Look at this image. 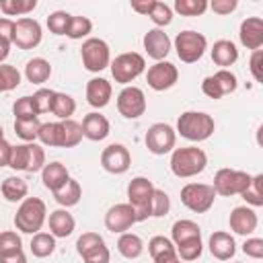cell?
<instances>
[{"label": "cell", "instance_id": "53", "mask_svg": "<svg viewBox=\"0 0 263 263\" xmlns=\"http://www.w3.org/2000/svg\"><path fill=\"white\" fill-rule=\"evenodd\" d=\"M236 6H238L236 0H214V2H208V8H212L216 14H222V16L234 12Z\"/></svg>", "mask_w": 263, "mask_h": 263}, {"label": "cell", "instance_id": "38", "mask_svg": "<svg viewBox=\"0 0 263 263\" xmlns=\"http://www.w3.org/2000/svg\"><path fill=\"white\" fill-rule=\"evenodd\" d=\"M39 127H41V121L37 117L35 119H14V134L25 142H35Z\"/></svg>", "mask_w": 263, "mask_h": 263}, {"label": "cell", "instance_id": "33", "mask_svg": "<svg viewBox=\"0 0 263 263\" xmlns=\"http://www.w3.org/2000/svg\"><path fill=\"white\" fill-rule=\"evenodd\" d=\"M62 125V146L60 148H74L82 142V125L74 119H64L60 121Z\"/></svg>", "mask_w": 263, "mask_h": 263}, {"label": "cell", "instance_id": "9", "mask_svg": "<svg viewBox=\"0 0 263 263\" xmlns=\"http://www.w3.org/2000/svg\"><path fill=\"white\" fill-rule=\"evenodd\" d=\"M216 199V191L208 183H187L181 189V203L195 212V214H205Z\"/></svg>", "mask_w": 263, "mask_h": 263}, {"label": "cell", "instance_id": "57", "mask_svg": "<svg viewBox=\"0 0 263 263\" xmlns=\"http://www.w3.org/2000/svg\"><path fill=\"white\" fill-rule=\"evenodd\" d=\"M10 152H12V146H10L6 140H0V168H2V166H8V162H10Z\"/></svg>", "mask_w": 263, "mask_h": 263}, {"label": "cell", "instance_id": "12", "mask_svg": "<svg viewBox=\"0 0 263 263\" xmlns=\"http://www.w3.org/2000/svg\"><path fill=\"white\" fill-rule=\"evenodd\" d=\"M41 25L31 18V16H23L18 21H14V33H12V45H16L18 49H35L41 43Z\"/></svg>", "mask_w": 263, "mask_h": 263}, {"label": "cell", "instance_id": "27", "mask_svg": "<svg viewBox=\"0 0 263 263\" xmlns=\"http://www.w3.org/2000/svg\"><path fill=\"white\" fill-rule=\"evenodd\" d=\"M0 191H2V195H4L6 201L16 203V201H23V199L27 197V193H29V185H27L25 179L12 175V177H6V179L2 181Z\"/></svg>", "mask_w": 263, "mask_h": 263}, {"label": "cell", "instance_id": "17", "mask_svg": "<svg viewBox=\"0 0 263 263\" xmlns=\"http://www.w3.org/2000/svg\"><path fill=\"white\" fill-rule=\"evenodd\" d=\"M228 224H230V230L234 234H240V236H249L257 230V224H259V218L255 214L253 208H247V205H238L230 212V218H228Z\"/></svg>", "mask_w": 263, "mask_h": 263}, {"label": "cell", "instance_id": "32", "mask_svg": "<svg viewBox=\"0 0 263 263\" xmlns=\"http://www.w3.org/2000/svg\"><path fill=\"white\" fill-rule=\"evenodd\" d=\"M74 111H76V101L68 92H55L53 103H51V113L60 121H64V119H72Z\"/></svg>", "mask_w": 263, "mask_h": 263}, {"label": "cell", "instance_id": "28", "mask_svg": "<svg viewBox=\"0 0 263 263\" xmlns=\"http://www.w3.org/2000/svg\"><path fill=\"white\" fill-rule=\"evenodd\" d=\"M80 197H82V187H80V183L76 181V179H68L58 191H53V199L62 205V208H72V205H76L78 201H80Z\"/></svg>", "mask_w": 263, "mask_h": 263}, {"label": "cell", "instance_id": "13", "mask_svg": "<svg viewBox=\"0 0 263 263\" xmlns=\"http://www.w3.org/2000/svg\"><path fill=\"white\" fill-rule=\"evenodd\" d=\"M117 111L125 119H138L146 113V95L138 86H123L117 95Z\"/></svg>", "mask_w": 263, "mask_h": 263}, {"label": "cell", "instance_id": "48", "mask_svg": "<svg viewBox=\"0 0 263 263\" xmlns=\"http://www.w3.org/2000/svg\"><path fill=\"white\" fill-rule=\"evenodd\" d=\"M212 76L216 78V82H218L222 95H230V92H234L236 86H238V80H236V76H234L230 70H218V72L212 74Z\"/></svg>", "mask_w": 263, "mask_h": 263}, {"label": "cell", "instance_id": "24", "mask_svg": "<svg viewBox=\"0 0 263 263\" xmlns=\"http://www.w3.org/2000/svg\"><path fill=\"white\" fill-rule=\"evenodd\" d=\"M148 253L154 263H175L179 259L173 240L166 236H152L148 240Z\"/></svg>", "mask_w": 263, "mask_h": 263}, {"label": "cell", "instance_id": "2", "mask_svg": "<svg viewBox=\"0 0 263 263\" xmlns=\"http://www.w3.org/2000/svg\"><path fill=\"white\" fill-rule=\"evenodd\" d=\"M214 117L203 111H185L177 119V132L189 142H203L214 134Z\"/></svg>", "mask_w": 263, "mask_h": 263}, {"label": "cell", "instance_id": "43", "mask_svg": "<svg viewBox=\"0 0 263 263\" xmlns=\"http://www.w3.org/2000/svg\"><path fill=\"white\" fill-rule=\"evenodd\" d=\"M168 210H171V197L162 189L154 187L152 203H150V218H162L168 214Z\"/></svg>", "mask_w": 263, "mask_h": 263}, {"label": "cell", "instance_id": "29", "mask_svg": "<svg viewBox=\"0 0 263 263\" xmlns=\"http://www.w3.org/2000/svg\"><path fill=\"white\" fill-rule=\"evenodd\" d=\"M117 251L125 259H138L144 253V240L134 232H123L117 238Z\"/></svg>", "mask_w": 263, "mask_h": 263}, {"label": "cell", "instance_id": "16", "mask_svg": "<svg viewBox=\"0 0 263 263\" xmlns=\"http://www.w3.org/2000/svg\"><path fill=\"white\" fill-rule=\"evenodd\" d=\"M136 224V214H134V208L129 203H115L107 210L105 214V226L107 230H111L113 234H123L127 232L132 226Z\"/></svg>", "mask_w": 263, "mask_h": 263}, {"label": "cell", "instance_id": "22", "mask_svg": "<svg viewBox=\"0 0 263 263\" xmlns=\"http://www.w3.org/2000/svg\"><path fill=\"white\" fill-rule=\"evenodd\" d=\"M80 125H82V136L88 138L90 142H101V140H105V138L109 136V129H111L109 119H107L105 115H101L99 111H92V113L84 115V119H82Z\"/></svg>", "mask_w": 263, "mask_h": 263}, {"label": "cell", "instance_id": "1", "mask_svg": "<svg viewBox=\"0 0 263 263\" xmlns=\"http://www.w3.org/2000/svg\"><path fill=\"white\" fill-rule=\"evenodd\" d=\"M208 164V156L201 148L197 146H185V148H175L171 156V171L179 179H189L199 173H203Z\"/></svg>", "mask_w": 263, "mask_h": 263}, {"label": "cell", "instance_id": "42", "mask_svg": "<svg viewBox=\"0 0 263 263\" xmlns=\"http://www.w3.org/2000/svg\"><path fill=\"white\" fill-rule=\"evenodd\" d=\"M21 84V72L10 64H0V92H8Z\"/></svg>", "mask_w": 263, "mask_h": 263}, {"label": "cell", "instance_id": "11", "mask_svg": "<svg viewBox=\"0 0 263 263\" xmlns=\"http://www.w3.org/2000/svg\"><path fill=\"white\" fill-rule=\"evenodd\" d=\"M146 148L148 152L156 154V156H162L166 152H171L175 148V142H177V132L168 125V123H152L146 132Z\"/></svg>", "mask_w": 263, "mask_h": 263}, {"label": "cell", "instance_id": "49", "mask_svg": "<svg viewBox=\"0 0 263 263\" xmlns=\"http://www.w3.org/2000/svg\"><path fill=\"white\" fill-rule=\"evenodd\" d=\"M53 97H55V90L51 88H39L35 95H33V103L37 107V113H47L51 111V103H53Z\"/></svg>", "mask_w": 263, "mask_h": 263}, {"label": "cell", "instance_id": "21", "mask_svg": "<svg viewBox=\"0 0 263 263\" xmlns=\"http://www.w3.org/2000/svg\"><path fill=\"white\" fill-rule=\"evenodd\" d=\"M208 249H210L212 257H216L218 261H230L236 253V242L230 232L216 230V232H212V236L208 240Z\"/></svg>", "mask_w": 263, "mask_h": 263}, {"label": "cell", "instance_id": "51", "mask_svg": "<svg viewBox=\"0 0 263 263\" xmlns=\"http://www.w3.org/2000/svg\"><path fill=\"white\" fill-rule=\"evenodd\" d=\"M80 257H82L84 263H109L111 261V253H109V249H107L105 242L99 245V247H95V249H90V251H86Z\"/></svg>", "mask_w": 263, "mask_h": 263}, {"label": "cell", "instance_id": "26", "mask_svg": "<svg viewBox=\"0 0 263 263\" xmlns=\"http://www.w3.org/2000/svg\"><path fill=\"white\" fill-rule=\"evenodd\" d=\"M68 179H70L68 168H66L62 162H58V160H53V162H49V164H45V166L41 168V181H43V187L49 189L51 193L58 191Z\"/></svg>", "mask_w": 263, "mask_h": 263}, {"label": "cell", "instance_id": "44", "mask_svg": "<svg viewBox=\"0 0 263 263\" xmlns=\"http://www.w3.org/2000/svg\"><path fill=\"white\" fill-rule=\"evenodd\" d=\"M70 18H72V14H68L66 10H55L47 16V29L53 35H66L68 27H70Z\"/></svg>", "mask_w": 263, "mask_h": 263}, {"label": "cell", "instance_id": "63", "mask_svg": "<svg viewBox=\"0 0 263 263\" xmlns=\"http://www.w3.org/2000/svg\"><path fill=\"white\" fill-rule=\"evenodd\" d=\"M236 263H240V261H236Z\"/></svg>", "mask_w": 263, "mask_h": 263}, {"label": "cell", "instance_id": "36", "mask_svg": "<svg viewBox=\"0 0 263 263\" xmlns=\"http://www.w3.org/2000/svg\"><path fill=\"white\" fill-rule=\"evenodd\" d=\"M37 8V0H0V10L6 16H25Z\"/></svg>", "mask_w": 263, "mask_h": 263}, {"label": "cell", "instance_id": "15", "mask_svg": "<svg viewBox=\"0 0 263 263\" xmlns=\"http://www.w3.org/2000/svg\"><path fill=\"white\" fill-rule=\"evenodd\" d=\"M101 166L111 175H123L132 166V154L123 144H109L101 152Z\"/></svg>", "mask_w": 263, "mask_h": 263}, {"label": "cell", "instance_id": "46", "mask_svg": "<svg viewBox=\"0 0 263 263\" xmlns=\"http://www.w3.org/2000/svg\"><path fill=\"white\" fill-rule=\"evenodd\" d=\"M12 113H14V119H35L39 113H37V107L33 103V97H21L14 101L12 105Z\"/></svg>", "mask_w": 263, "mask_h": 263}, {"label": "cell", "instance_id": "8", "mask_svg": "<svg viewBox=\"0 0 263 263\" xmlns=\"http://www.w3.org/2000/svg\"><path fill=\"white\" fill-rule=\"evenodd\" d=\"M109 66H111V74H113L115 82L129 84L132 80H136L144 72L146 60L138 51H125V53H119Z\"/></svg>", "mask_w": 263, "mask_h": 263}, {"label": "cell", "instance_id": "54", "mask_svg": "<svg viewBox=\"0 0 263 263\" xmlns=\"http://www.w3.org/2000/svg\"><path fill=\"white\" fill-rule=\"evenodd\" d=\"M201 92H203L205 97H210V99H222V97H224L214 76H205V78L201 80Z\"/></svg>", "mask_w": 263, "mask_h": 263}, {"label": "cell", "instance_id": "59", "mask_svg": "<svg viewBox=\"0 0 263 263\" xmlns=\"http://www.w3.org/2000/svg\"><path fill=\"white\" fill-rule=\"evenodd\" d=\"M152 2H154V0L132 2V10H136V12H140V14H146V16H148V12H150V8H152Z\"/></svg>", "mask_w": 263, "mask_h": 263}, {"label": "cell", "instance_id": "31", "mask_svg": "<svg viewBox=\"0 0 263 263\" xmlns=\"http://www.w3.org/2000/svg\"><path fill=\"white\" fill-rule=\"evenodd\" d=\"M171 236H173V245H181L185 240L191 238H201V228L193 222V220H177L171 228Z\"/></svg>", "mask_w": 263, "mask_h": 263}, {"label": "cell", "instance_id": "14", "mask_svg": "<svg viewBox=\"0 0 263 263\" xmlns=\"http://www.w3.org/2000/svg\"><path fill=\"white\" fill-rule=\"evenodd\" d=\"M179 80V70L175 64L162 60V62H156L154 66L148 68L146 72V82L152 90H168L171 86H175Z\"/></svg>", "mask_w": 263, "mask_h": 263}, {"label": "cell", "instance_id": "20", "mask_svg": "<svg viewBox=\"0 0 263 263\" xmlns=\"http://www.w3.org/2000/svg\"><path fill=\"white\" fill-rule=\"evenodd\" d=\"M111 95H113V86L107 78H90L86 82V103L95 109H103L109 105L111 101Z\"/></svg>", "mask_w": 263, "mask_h": 263}, {"label": "cell", "instance_id": "56", "mask_svg": "<svg viewBox=\"0 0 263 263\" xmlns=\"http://www.w3.org/2000/svg\"><path fill=\"white\" fill-rule=\"evenodd\" d=\"M12 33H14V21L8 16H0V37L12 43Z\"/></svg>", "mask_w": 263, "mask_h": 263}, {"label": "cell", "instance_id": "10", "mask_svg": "<svg viewBox=\"0 0 263 263\" xmlns=\"http://www.w3.org/2000/svg\"><path fill=\"white\" fill-rule=\"evenodd\" d=\"M80 58H82V66L88 72H101L111 64L109 45H107V41H103L99 37L84 39V43L80 47Z\"/></svg>", "mask_w": 263, "mask_h": 263}, {"label": "cell", "instance_id": "19", "mask_svg": "<svg viewBox=\"0 0 263 263\" xmlns=\"http://www.w3.org/2000/svg\"><path fill=\"white\" fill-rule=\"evenodd\" d=\"M142 43H144L146 53H148L152 60H156V62H162V60L168 55L171 45H173L171 39H168V35H166L162 29H150V31L144 35Z\"/></svg>", "mask_w": 263, "mask_h": 263}, {"label": "cell", "instance_id": "61", "mask_svg": "<svg viewBox=\"0 0 263 263\" xmlns=\"http://www.w3.org/2000/svg\"><path fill=\"white\" fill-rule=\"evenodd\" d=\"M0 140H4V129H2V125H0Z\"/></svg>", "mask_w": 263, "mask_h": 263}, {"label": "cell", "instance_id": "50", "mask_svg": "<svg viewBox=\"0 0 263 263\" xmlns=\"http://www.w3.org/2000/svg\"><path fill=\"white\" fill-rule=\"evenodd\" d=\"M103 242L105 240H103L101 234H97V232H84L76 240V251H78V255H84L86 251H90V249H95V247H99Z\"/></svg>", "mask_w": 263, "mask_h": 263}, {"label": "cell", "instance_id": "30", "mask_svg": "<svg viewBox=\"0 0 263 263\" xmlns=\"http://www.w3.org/2000/svg\"><path fill=\"white\" fill-rule=\"evenodd\" d=\"M25 76L33 84H43L51 76V64L45 58H33L25 66Z\"/></svg>", "mask_w": 263, "mask_h": 263}, {"label": "cell", "instance_id": "58", "mask_svg": "<svg viewBox=\"0 0 263 263\" xmlns=\"http://www.w3.org/2000/svg\"><path fill=\"white\" fill-rule=\"evenodd\" d=\"M0 263H27V257L23 251H18V253H10V255H2Z\"/></svg>", "mask_w": 263, "mask_h": 263}, {"label": "cell", "instance_id": "25", "mask_svg": "<svg viewBox=\"0 0 263 263\" xmlns=\"http://www.w3.org/2000/svg\"><path fill=\"white\" fill-rule=\"evenodd\" d=\"M210 53H212V62L220 66V70H226L238 60V49L230 39H218L210 49Z\"/></svg>", "mask_w": 263, "mask_h": 263}, {"label": "cell", "instance_id": "34", "mask_svg": "<svg viewBox=\"0 0 263 263\" xmlns=\"http://www.w3.org/2000/svg\"><path fill=\"white\" fill-rule=\"evenodd\" d=\"M37 140H39L43 146L60 148V146H62V125H60V121L41 123L39 134H37Z\"/></svg>", "mask_w": 263, "mask_h": 263}, {"label": "cell", "instance_id": "52", "mask_svg": "<svg viewBox=\"0 0 263 263\" xmlns=\"http://www.w3.org/2000/svg\"><path fill=\"white\" fill-rule=\"evenodd\" d=\"M242 253L251 259H263V238H247L242 242Z\"/></svg>", "mask_w": 263, "mask_h": 263}, {"label": "cell", "instance_id": "6", "mask_svg": "<svg viewBox=\"0 0 263 263\" xmlns=\"http://www.w3.org/2000/svg\"><path fill=\"white\" fill-rule=\"evenodd\" d=\"M205 49H208V39H205V35H201L197 31L187 29V31L177 33V37H175V51H177L179 60L185 64H195L197 60H201Z\"/></svg>", "mask_w": 263, "mask_h": 263}, {"label": "cell", "instance_id": "5", "mask_svg": "<svg viewBox=\"0 0 263 263\" xmlns=\"http://www.w3.org/2000/svg\"><path fill=\"white\" fill-rule=\"evenodd\" d=\"M154 185L146 177H134L127 185V203L134 208L136 222H144L150 218V203H152Z\"/></svg>", "mask_w": 263, "mask_h": 263}, {"label": "cell", "instance_id": "37", "mask_svg": "<svg viewBox=\"0 0 263 263\" xmlns=\"http://www.w3.org/2000/svg\"><path fill=\"white\" fill-rule=\"evenodd\" d=\"M240 197H242L249 205H253V208L263 205V175H255V177L251 179L249 187L240 193Z\"/></svg>", "mask_w": 263, "mask_h": 263}, {"label": "cell", "instance_id": "39", "mask_svg": "<svg viewBox=\"0 0 263 263\" xmlns=\"http://www.w3.org/2000/svg\"><path fill=\"white\" fill-rule=\"evenodd\" d=\"M173 8L181 16H199L208 10V0H175Z\"/></svg>", "mask_w": 263, "mask_h": 263}, {"label": "cell", "instance_id": "35", "mask_svg": "<svg viewBox=\"0 0 263 263\" xmlns=\"http://www.w3.org/2000/svg\"><path fill=\"white\" fill-rule=\"evenodd\" d=\"M29 247H31V253L35 257L45 259V257H49L55 251V238L49 232H37V234H33Z\"/></svg>", "mask_w": 263, "mask_h": 263}, {"label": "cell", "instance_id": "4", "mask_svg": "<svg viewBox=\"0 0 263 263\" xmlns=\"http://www.w3.org/2000/svg\"><path fill=\"white\" fill-rule=\"evenodd\" d=\"M45 150L35 144V142H25L18 146H12L10 152V162L8 166L14 171H27V173H37L45 166Z\"/></svg>", "mask_w": 263, "mask_h": 263}, {"label": "cell", "instance_id": "45", "mask_svg": "<svg viewBox=\"0 0 263 263\" xmlns=\"http://www.w3.org/2000/svg\"><path fill=\"white\" fill-rule=\"evenodd\" d=\"M90 31H92V21L88 16H72L66 37H70V39H82Z\"/></svg>", "mask_w": 263, "mask_h": 263}, {"label": "cell", "instance_id": "62", "mask_svg": "<svg viewBox=\"0 0 263 263\" xmlns=\"http://www.w3.org/2000/svg\"><path fill=\"white\" fill-rule=\"evenodd\" d=\"M175 263H183V261H181V259H177V261H175Z\"/></svg>", "mask_w": 263, "mask_h": 263}, {"label": "cell", "instance_id": "7", "mask_svg": "<svg viewBox=\"0 0 263 263\" xmlns=\"http://www.w3.org/2000/svg\"><path fill=\"white\" fill-rule=\"evenodd\" d=\"M253 175L245 173V171H236V168H220L216 175H214V191L216 195H222V197H232V195H240L249 183H251Z\"/></svg>", "mask_w": 263, "mask_h": 263}, {"label": "cell", "instance_id": "47", "mask_svg": "<svg viewBox=\"0 0 263 263\" xmlns=\"http://www.w3.org/2000/svg\"><path fill=\"white\" fill-rule=\"evenodd\" d=\"M23 251V240L14 230H4L0 232V257L2 255H10V253H18Z\"/></svg>", "mask_w": 263, "mask_h": 263}, {"label": "cell", "instance_id": "41", "mask_svg": "<svg viewBox=\"0 0 263 263\" xmlns=\"http://www.w3.org/2000/svg\"><path fill=\"white\" fill-rule=\"evenodd\" d=\"M175 249H177V257L181 261H195V259L201 257L203 245H201V238H191V240H185V242L177 245Z\"/></svg>", "mask_w": 263, "mask_h": 263}, {"label": "cell", "instance_id": "55", "mask_svg": "<svg viewBox=\"0 0 263 263\" xmlns=\"http://www.w3.org/2000/svg\"><path fill=\"white\" fill-rule=\"evenodd\" d=\"M261 58H263V51H261V49H255V51L251 53L249 68H251V74H253L255 82H261V80H263V72H261Z\"/></svg>", "mask_w": 263, "mask_h": 263}, {"label": "cell", "instance_id": "18", "mask_svg": "<svg viewBox=\"0 0 263 263\" xmlns=\"http://www.w3.org/2000/svg\"><path fill=\"white\" fill-rule=\"evenodd\" d=\"M238 39L247 49H261L263 45V18L261 16H247L240 23Z\"/></svg>", "mask_w": 263, "mask_h": 263}, {"label": "cell", "instance_id": "40", "mask_svg": "<svg viewBox=\"0 0 263 263\" xmlns=\"http://www.w3.org/2000/svg\"><path fill=\"white\" fill-rule=\"evenodd\" d=\"M148 16H150V21L156 25V29H160V27L171 25V21H173V10H171L168 4L154 0V2H152V8H150V12H148Z\"/></svg>", "mask_w": 263, "mask_h": 263}, {"label": "cell", "instance_id": "3", "mask_svg": "<svg viewBox=\"0 0 263 263\" xmlns=\"http://www.w3.org/2000/svg\"><path fill=\"white\" fill-rule=\"evenodd\" d=\"M45 218H47L45 201L39 197H25L14 214V226L25 234H37L41 232Z\"/></svg>", "mask_w": 263, "mask_h": 263}, {"label": "cell", "instance_id": "23", "mask_svg": "<svg viewBox=\"0 0 263 263\" xmlns=\"http://www.w3.org/2000/svg\"><path fill=\"white\" fill-rule=\"evenodd\" d=\"M47 224H49V234H51L53 238H66V236H70V234L74 232V228H76V220H74V216H72L66 208L53 210V212L49 214Z\"/></svg>", "mask_w": 263, "mask_h": 263}, {"label": "cell", "instance_id": "60", "mask_svg": "<svg viewBox=\"0 0 263 263\" xmlns=\"http://www.w3.org/2000/svg\"><path fill=\"white\" fill-rule=\"evenodd\" d=\"M10 41L8 39H2L0 37V64H4V60L8 58V53H10Z\"/></svg>", "mask_w": 263, "mask_h": 263}]
</instances>
